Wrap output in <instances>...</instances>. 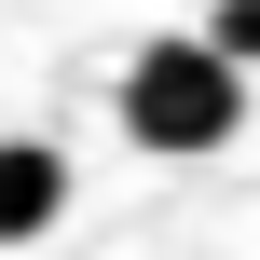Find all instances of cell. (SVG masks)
Here are the masks:
<instances>
[{
    "label": "cell",
    "instance_id": "obj_1",
    "mask_svg": "<svg viewBox=\"0 0 260 260\" xmlns=\"http://www.w3.org/2000/svg\"><path fill=\"white\" fill-rule=\"evenodd\" d=\"M123 137L192 165V151H233L247 137V69H219L206 41H137L123 55Z\"/></svg>",
    "mask_w": 260,
    "mask_h": 260
},
{
    "label": "cell",
    "instance_id": "obj_2",
    "mask_svg": "<svg viewBox=\"0 0 260 260\" xmlns=\"http://www.w3.org/2000/svg\"><path fill=\"white\" fill-rule=\"evenodd\" d=\"M69 219V151L55 137H0V247H41Z\"/></svg>",
    "mask_w": 260,
    "mask_h": 260
},
{
    "label": "cell",
    "instance_id": "obj_3",
    "mask_svg": "<svg viewBox=\"0 0 260 260\" xmlns=\"http://www.w3.org/2000/svg\"><path fill=\"white\" fill-rule=\"evenodd\" d=\"M206 55H219V69H260V0H219V27H206Z\"/></svg>",
    "mask_w": 260,
    "mask_h": 260
}]
</instances>
